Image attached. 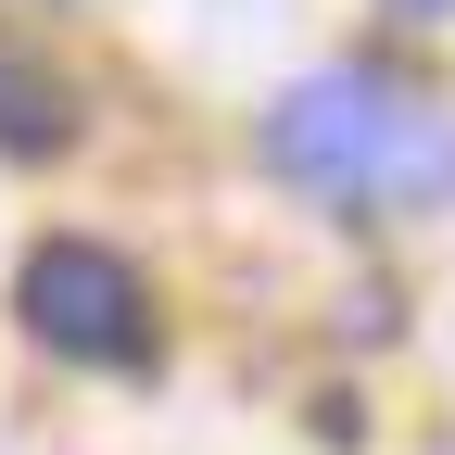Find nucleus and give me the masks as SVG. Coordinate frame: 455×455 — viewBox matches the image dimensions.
<instances>
[{"label": "nucleus", "instance_id": "1", "mask_svg": "<svg viewBox=\"0 0 455 455\" xmlns=\"http://www.w3.org/2000/svg\"><path fill=\"white\" fill-rule=\"evenodd\" d=\"M266 164L341 215H418L455 190V127L367 64H329V76L266 101Z\"/></svg>", "mask_w": 455, "mask_h": 455}, {"label": "nucleus", "instance_id": "2", "mask_svg": "<svg viewBox=\"0 0 455 455\" xmlns=\"http://www.w3.org/2000/svg\"><path fill=\"white\" fill-rule=\"evenodd\" d=\"M13 304H26V329L51 355H76V367H152V291L101 241H38L26 278H13Z\"/></svg>", "mask_w": 455, "mask_h": 455}, {"label": "nucleus", "instance_id": "3", "mask_svg": "<svg viewBox=\"0 0 455 455\" xmlns=\"http://www.w3.org/2000/svg\"><path fill=\"white\" fill-rule=\"evenodd\" d=\"M64 140H76V89L51 76L26 38H0V152H13V164H51Z\"/></svg>", "mask_w": 455, "mask_h": 455}, {"label": "nucleus", "instance_id": "4", "mask_svg": "<svg viewBox=\"0 0 455 455\" xmlns=\"http://www.w3.org/2000/svg\"><path fill=\"white\" fill-rule=\"evenodd\" d=\"M392 13H443V0H392Z\"/></svg>", "mask_w": 455, "mask_h": 455}]
</instances>
